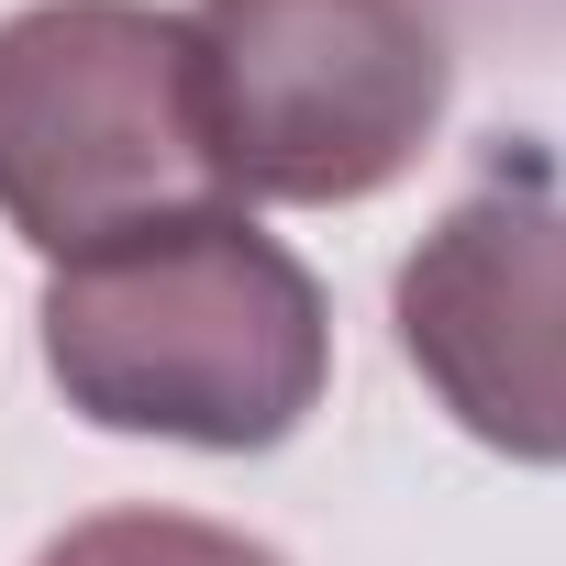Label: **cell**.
<instances>
[{"instance_id": "1", "label": "cell", "mask_w": 566, "mask_h": 566, "mask_svg": "<svg viewBox=\"0 0 566 566\" xmlns=\"http://www.w3.org/2000/svg\"><path fill=\"white\" fill-rule=\"evenodd\" d=\"M45 378L101 433L266 455L323 411L334 312L323 277L233 200L112 233L45 277Z\"/></svg>"}, {"instance_id": "2", "label": "cell", "mask_w": 566, "mask_h": 566, "mask_svg": "<svg viewBox=\"0 0 566 566\" xmlns=\"http://www.w3.org/2000/svg\"><path fill=\"white\" fill-rule=\"evenodd\" d=\"M189 67L222 200H378L422 167L455 45L433 0H189Z\"/></svg>"}, {"instance_id": "3", "label": "cell", "mask_w": 566, "mask_h": 566, "mask_svg": "<svg viewBox=\"0 0 566 566\" xmlns=\"http://www.w3.org/2000/svg\"><path fill=\"white\" fill-rule=\"evenodd\" d=\"M222 211L189 23L156 0H34L0 23V222L34 255Z\"/></svg>"}, {"instance_id": "4", "label": "cell", "mask_w": 566, "mask_h": 566, "mask_svg": "<svg viewBox=\"0 0 566 566\" xmlns=\"http://www.w3.org/2000/svg\"><path fill=\"white\" fill-rule=\"evenodd\" d=\"M422 389L511 467H566V189L500 156L389 277Z\"/></svg>"}, {"instance_id": "5", "label": "cell", "mask_w": 566, "mask_h": 566, "mask_svg": "<svg viewBox=\"0 0 566 566\" xmlns=\"http://www.w3.org/2000/svg\"><path fill=\"white\" fill-rule=\"evenodd\" d=\"M34 566H290V555L233 522H200V511H90Z\"/></svg>"}, {"instance_id": "6", "label": "cell", "mask_w": 566, "mask_h": 566, "mask_svg": "<svg viewBox=\"0 0 566 566\" xmlns=\"http://www.w3.org/2000/svg\"><path fill=\"white\" fill-rule=\"evenodd\" d=\"M467 12H489V23H533V0H467Z\"/></svg>"}]
</instances>
